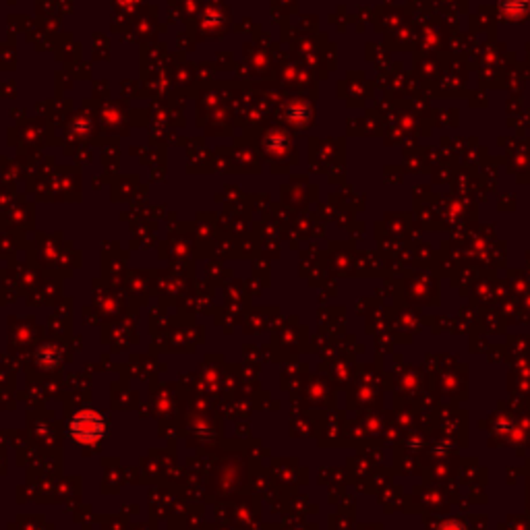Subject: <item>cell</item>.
<instances>
[{
  "instance_id": "6da1fadb",
  "label": "cell",
  "mask_w": 530,
  "mask_h": 530,
  "mask_svg": "<svg viewBox=\"0 0 530 530\" xmlns=\"http://www.w3.org/2000/svg\"><path fill=\"white\" fill-rule=\"evenodd\" d=\"M104 431L101 419L94 412H81L73 419V435H77L81 441H94Z\"/></svg>"
}]
</instances>
